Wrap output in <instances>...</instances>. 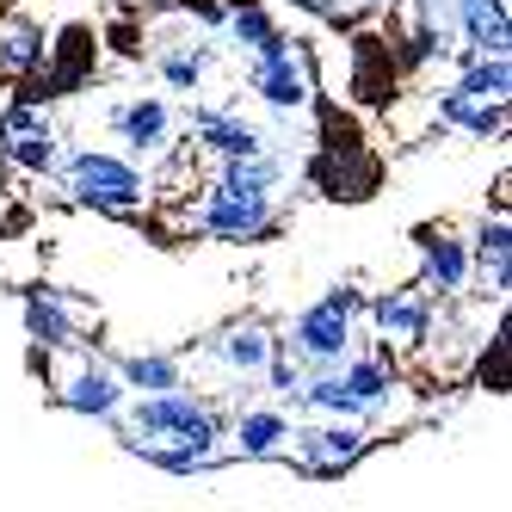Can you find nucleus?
<instances>
[{
    "label": "nucleus",
    "mask_w": 512,
    "mask_h": 512,
    "mask_svg": "<svg viewBox=\"0 0 512 512\" xmlns=\"http://www.w3.org/2000/svg\"><path fill=\"white\" fill-rule=\"evenodd\" d=\"M223 438V420H216L204 401L179 383V389H155V395H136L130 408V432L124 445H179V451H216Z\"/></svg>",
    "instance_id": "f257e3e1"
},
{
    "label": "nucleus",
    "mask_w": 512,
    "mask_h": 512,
    "mask_svg": "<svg viewBox=\"0 0 512 512\" xmlns=\"http://www.w3.org/2000/svg\"><path fill=\"white\" fill-rule=\"evenodd\" d=\"M68 198L87 204V210H105V216H130L142 198H149V179H142L124 155H105V149H81L68 155Z\"/></svg>",
    "instance_id": "f03ea898"
},
{
    "label": "nucleus",
    "mask_w": 512,
    "mask_h": 512,
    "mask_svg": "<svg viewBox=\"0 0 512 512\" xmlns=\"http://www.w3.org/2000/svg\"><path fill=\"white\" fill-rule=\"evenodd\" d=\"M192 223H198L204 235H216V241H260V235H272V223H278V204H272V192H229V186H210Z\"/></svg>",
    "instance_id": "7ed1b4c3"
},
{
    "label": "nucleus",
    "mask_w": 512,
    "mask_h": 512,
    "mask_svg": "<svg viewBox=\"0 0 512 512\" xmlns=\"http://www.w3.org/2000/svg\"><path fill=\"white\" fill-rule=\"evenodd\" d=\"M278 346H290V358L327 371V364H340L352 352V309H340L334 297H321V303H309L297 321H290V340H278Z\"/></svg>",
    "instance_id": "20e7f679"
},
{
    "label": "nucleus",
    "mask_w": 512,
    "mask_h": 512,
    "mask_svg": "<svg viewBox=\"0 0 512 512\" xmlns=\"http://www.w3.org/2000/svg\"><path fill=\"white\" fill-rule=\"evenodd\" d=\"M284 451H297L303 475H340L364 451V420H327L321 414V426H290Z\"/></svg>",
    "instance_id": "39448f33"
},
{
    "label": "nucleus",
    "mask_w": 512,
    "mask_h": 512,
    "mask_svg": "<svg viewBox=\"0 0 512 512\" xmlns=\"http://www.w3.org/2000/svg\"><path fill=\"white\" fill-rule=\"evenodd\" d=\"M0 155L19 173H50L56 167V130L38 112V99H19V105L0 112Z\"/></svg>",
    "instance_id": "423d86ee"
},
{
    "label": "nucleus",
    "mask_w": 512,
    "mask_h": 512,
    "mask_svg": "<svg viewBox=\"0 0 512 512\" xmlns=\"http://www.w3.org/2000/svg\"><path fill=\"white\" fill-rule=\"evenodd\" d=\"M56 401L62 408H75V414H93V420H112L124 401H130V389H124V377L112 371V364H93V358H75L68 371L56 377Z\"/></svg>",
    "instance_id": "0eeeda50"
},
{
    "label": "nucleus",
    "mask_w": 512,
    "mask_h": 512,
    "mask_svg": "<svg viewBox=\"0 0 512 512\" xmlns=\"http://www.w3.org/2000/svg\"><path fill=\"white\" fill-rule=\"evenodd\" d=\"M451 38L463 56H512V19L506 0H445Z\"/></svg>",
    "instance_id": "6e6552de"
},
{
    "label": "nucleus",
    "mask_w": 512,
    "mask_h": 512,
    "mask_svg": "<svg viewBox=\"0 0 512 512\" xmlns=\"http://www.w3.org/2000/svg\"><path fill=\"white\" fill-rule=\"evenodd\" d=\"M247 93H260L272 112H309V99H315V87H309V68H303V56L297 50H278V56H253V68H247Z\"/></svg>",
    "instance_id": "1a4fd4ad"
},
{
    "label": "nucleus",
    "mask_w": 512,
    "mask_h": 512,
    "mask_svg": "<svg viewBox=\"0 0 512 512\" xmlns=\"http://www.w3.org/2000/svg\"><path fill=\"white\" fill-rule=\"evenodd\" d=\"M414 253H420V290L426 297H457L469 284V241H457L451 229H420Z\"/></svg>",
    "instance_id": "9d476101"
},
{
    "label": "nucleus",
    "mask_w": 512,
    "mask_h": 512,
    "mask_svg": "<svg viewBox=\"0 0 512 512\" xmlns=\"http://www.w3.org/2000/svg\"><path fill=\"white\" fill-rule=\"evenodd\" d=\"M371 321H377V334L389 346H420L432 334V297L420 284H401V290H389V297L371 303Z\"/></svg>",
    "instance_id": "9b49d317"
},
{
    "label": "nucleus",
    "mask_w": 512,
    "mask_h": 512,
    "mask_svg": "<svg viewBox=\"0 0 512 512\" xmlns=\"http://www.w3.org/2000/svg\"><path fill=\"white\" fill-rule=\"evenodd\" d=\"M112 130H118V142H130L136 155H167L173 149V105L167 99L112 105Z\"/></svg>",
    "instance_id": "f8f14e48"
},
{
    "label": "nucleus",
    "mask_w": 512,
    "mask_h": 512,
    "mask_svg": "<svg viewBox=\"0 0 512 512\" xmlns=\"http://www.w3.org/2000/svg\"><path fill=\"white\" fill-rule=\"evenodd\" d=\"M50 62V31L31 19V13H13L0 25V75L13 81H38V68Z\"/></svg>",
    "instance_id": "ddd939ff"
},
{
    "label": "nucleus",
    "mask_w": 512,
    "mask_h": 512,
    "mask_svg": "<svg viewBox=\"0 0 512 512\" xmlns=\"http://www.w3.org/2000/svg\"><path fill=\"white\" fill-rule=\"evenodd\" d=\"M315 186L327 198H364L377 186V161L371 155H358L352 142H327L321 161H315Z\"/></svg>",
    "instance_id": "4468645a"
},
{
    "label": "nucleus",
    "mask_w": 512,
    "mask_h": 512,
    "mask_svg": "<svg viewBox=\"0 0 512 512\" xmlns=\"http://www.w3.org/2000/svg\"><path fill=\"white\" fill-rule=\"evenodd\" d=\"M469 272H482L488 297H494V303H506V284H512V223H506V210H500V216H488V223L475 229Z\"/></svg>",
    "instance_id": "2eb2a0df"
},
{
    "label": "nucleus",
    "mask_w": 512,
    "mask_h": 512,
    "mask_svg": "<svg viewBox=\"0 0 512 512\" xmlns=\"http://www.w3.org/2000/svg\"><path fill=\"white\" fill-rule=\"evenodd\" d=\"M25 334L38 346H50V352H81V327L68 315L62 290H31L25 297Z\"/></svg>",
    "instance_id": "dca6fc26"
},
{
    "label": "nucleus",
    "mask_w": 512,
    "mask_h": 512,
    "mask_svg": "<svg viewBox=\"0 0 512 512\" xmlns=\"http://www.w3.org/2000/svg\"><path fill=\"white\" fill-rule=\"evenodd\" d=\"M210 352L223 358L235 377H260V371H266V358L284 352V346L272 340V327H266V321H235V327H223V334L210 340Z\"/></svg>",
    "instance_id": "f3484780"
},
{
    "label": "nucleus",
    "mask_w": 512,
    "mask_h": 512,
    "mask_svg": "<svg viewBox=\"0 0 512 512\" xmlns=\"http://www.w3.org/2000/svg\"><path fill=\"white\" fill-rule=\"evenodd\" d=\"M284 445H290V414L284 408H241L235 414V457L266 463V457H284Z\"/></svg>",
    "instance_id": "a211bd4d"
},
{
    "label": "nucleus",
    "mask_w": 512,
    "mask_h": 512,
    "mask_svg": "<svg viewBox=\"0 0 512 512\" xmlns=\"http://www.w3.org/2000/svg\"><path fill=\"white\" fill-rule=\"evenodd\" d=\"M438 124H451V130H469L475 142H488L506 130V99H463V93H438Z\"/></svg>",
    "instance_id": "6ab92c4d"
},
{
    "label": "nucleus",
    "mask_w": 512,
    "mask_h": 512,
    "mask_svg": "<svg viewBox=\"0 0 512 512\" xmlns=\"http://www.w3.org/2000/svg\"><path fill=\"white\" fill-rule=\"evenodd\" d=\"M223 31H229L235 44H247L253 56H278V50H290V38L272 25V13H266V7H253V0H229Z\"/></svg>",
    "instance_id": "aec40b11"
},
{
    "label": "nucleus",
    "mask_w": 512,
    "mask_h": 512,
    "mask_svg": "<svg viewBox=\"0 0 512 512\" xmlns=\"http://www.w3.org/2000/svg\"><path fill=\"white\" fill-rule=\"evenodd\" d=\"M334 371H340V383L364 401V408H371V420L389 408V389H395V377H389V364L383 358H358V352H346L340 364H334Z\"/></svg>",
    "instance_id": "412c9836"
},
{
    "label": "nucleus",
    "mask_w": 512,
    "mask_h": 512,
    "mask_svg": "<svg viewBox=\"0 0 512 512\" xmlns=\"http://www.w3.org/2000/svg\"><path fill=\"white\" fill-rule=\"evenodd\" d=\"M216 186H229V192H278L284 186V161L272 149H260V155H229L223 173H216Z\"/></svg>",
    "instance_id": "4be33fe9"
},
{
    "label": "nucleus",
    "mask_w": 512,
    "mask_h": 512,
    "mask_svg": "<svg viewBox=\"0 0 512 512\" xmlns=\"http://www.w3.org/2000/svg\"><path fill=\"white\" fill-rule=\"evenodd\" d=\"M118 377L136 395H155V389H179V383H186V371H179L173 352H130V358H118Z\"/></svg>",
    "instance_id": "5701e85b"
},
{
    "label": "nucleus",
    "mask_w": 512,
    "mask_h": 512,
    "mask_svg": "<svg viewBox=\"0 0 512 512\" xmlns=\"http://www.w3.org/2000/svg\"><path fill=\"white\" fill-rule=\"evenodd\" d=\"M463 99H506L512 93V56H463V75L451 81Z\"/></svg>",
    "instance_id": "b1692460"
},
{
    "label": "nucleus",
    "mask_w": 512,
    "mask_h": 512,
    "mask_svg": "<svg viewBox=\"0 0 512 512\" xmlns=\"http://www.w3.org/2000/svg\"><path fill=\"white\" fill-rule=\"evenodd\" d=\"M155 68H161V81L173 93H198L204 68H210V50H167V56H155Z\"/></svg>",
    "instance_id": "393cba45"
},
{
    "label": "nucleus",
    "mask_w": 512,
    "mask_h": 512,
    "mask_svg": "<svg viewBox=\"0 0 512 512\" xmlns=\"http://www.w3.org/2000/svg\"><path fill=\"white\" fill-rule=\"evenodd\" d=\"M290 7H303V13H315V19H340L334 0H290Z\"/></svg>",
    "instance_id": "a878e982"
},
{
    "label": "nucleus",
    "mask_w": 512,
    "mask_h": 512,
    "mask_svg": "<svg viewBox=\"0 0 512 512\" xmlns=\"http://www.w3.org/2000/svg\"><path fill=\"white\" fill-rule=\"evenodd\" d=\"M371 7H389V0H371Z\"/></svg>",
    "instance_id": "bb28decb"
}]
</instances>
